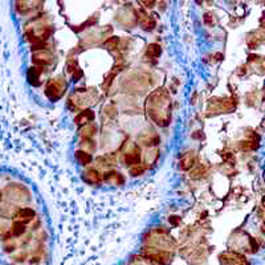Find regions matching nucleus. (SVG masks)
Listing matches in <instances>:
<instances>
[{
	"mask_svg": "<svg viewBox=\"0 0 265 265\" xmlns=\"http://www.w3.org/2000/svg\"><path fill=\"white\" fill-rule=\"evenodd\" d=\"M81 77H82V72H81V69H79V68H77L75 72V75H73V79L79 80V79H81Z\"/></svg>",
	"mask_w": 265,
	"mask_h": 265,
	"instance_id": "23",
	"label": "nucleus"
},
{
	"mask_svg": "<svg viewBox=\"0 0 265 265\" xmlns=\"http://www.w3.org/2000/svg\"><path fill=\"white\" fill-rule=\"evenodd\" d=\"M93 119H94V113L92 110H84L76 117L75 121L77 125H84L89 121H93Z\"/></svg>",
	"mask_w": 265,
	"mask_h": 265,
	"instance_id": "11",
	"label": "nucleus"
},
{
	"mask_svg": "<svg viewBox=\"0 0 265 265\" xmlns=\"http://www.w3.org/2000/svg\"><path fill=\"white\" fill-rule=\"evenodd\" d=\"M204 166H198L196 168H194L192 170V172H191V178H194V179H198V178H200L202 175H204Z\"/></svg>",
	"mask_w": 265,
	"mask_h": 265,
	"instance_id": "19",
	"label": "nucleus"
},
{
	"mask_svg": "<svg viewBox=\"0 0 265 265\" xmlns=\"http://www.w3.org/2000/svg\"><path fill=\"white\" fill-rule=\"evenodd\" d=\"M261 207L265 210V194L263 195V198H261Z\"/></svg>",
	"mask_w": 265,
	"mask_h": 265,
	"instance_id": "27",
	"label": "nucleus"
},
{
	"mask_svg": "<svg viewBox=\"0 0 265 265\" xmlns=\"http://www.w3.org/2000/svg\"><path fill=\"white\" fill-rule=\"evenodd\" d=\"M179 221H181V220H179V217H178V216H171V217H170V223H171L172 225H178V224H179Z\"/></svg>",
	"mask_w": 265,
	"mask_h": 265,
	"instance_id": "24",
	"label": "nucleus"
},
{
	"mask_svg": "<svg viewBox=\"0 0 265 265\" xmlns=\"http://www.w3.org/2000/svg\"><path fill=\"white\" fill-rule=\"evenodd\" d=\"M260 231H261V234L264 235L265 236V220L263 221V223H261V225H260Z\"/></svg>",
	"mask_w": 265,
	"mask_h": 265,
	"instance_id": "25",
	"label": "nucleus"
},
{
	"mask_svg": "<svg viewBox=\"0 0 265 265\" xmlns=\"http://www.w3.org/2000/svg\"><path fill=\"white\" fill-rule=\"evenodd\" d=\"M132 265H154V263L145 256H132Z\"/></svg>",
	"mask_w": 265,
	"mask_h": 265,
	"instance_id": "17",
	"label": "nucleus"
},
{
	"mask_svg": "<svg viewBox=\"0 0 265 265\" xmlns=\"http://www.w3.org/2000/svg\"><path fill=\"white\" fill-rule=\"evenodd\" d=\"M194 162H195V157L194 154H187L183 157V159L181 160V168L182 170H185V171H187V170H190L192 166H194Z\"/></svg>",
	"mask_w": 265,
	"mask_h": 265,
	"instance_id": "13",
	"label": "nucleus"
},
{
	"mask_svg": "<svg viewBox=\"0 0 265 265\" xmlns=\"http://www.w3.org/2000/svg\"><path fill=\"white\" fill-rule=\"evenodd\" d=\"M26 224L24 223H22V221H18V220H15L12 223V227L9 228V232H11V236H12V240L13 238H22L23 235L26 234ZM11 240V241H12Z\"/></svg>",
	"mask_w": 265,
	"mask_h": 265,
	"instance_id": "8",
	"label": "nucleus"
},
{
	"mask_svg": "<svg viewBox=\"0 0 265 265\" xmlns=\"http://www.w3.org/2000/svg\"><path fill=\"white\" fill-rule=\"evenodd\" d=\"M150 118L158 126H167L171 121V101L164 89H158L147 100Z\"/></svg>",
	"mask_w": 265,
	"mask_h": 265,
	"instance_id": "1",
	"label": "nucleus"
},
{
	"mask_svg": "<svg viewBox=\"0 0 265 265\" xmlns=\"http://www.w3.org/2000/svg\"><path fill=\"white\" fill-rule=\"evenodd\" d=\"M143 4H146V7H153L154 5V1H142Z\"/></svg>",
	"mask_w": 265,
	"mask_h": 265,
	"instance_id": "26",
	"label": "nucleus"
},
{
	"mask_svg": "<svg viewBox=\"0 0 265 265\" xmlns=\"http://www.w3.org/2000/svg\"><path fill=\"white\" fill-rule=\"evenodd\" d=\"M260 141H256V139H245V141L238 142V147L244 151H251V150H257L259 149V143Z\"/></svg>",
	"mask_w": 265,
	"mask_h": 265,
	"instance_id": "10",
	"label": "nucleus"
},
{
	"mask_svg": "<svg viewBox=\"0 0 265 265\" xmlns=\"http://www.w3.org/2000/svg\"><path fill=\"white\" fill-rule=\"evenodd\" d=\"M141 26L143 29H146V31H150V29H153V28L155 26V22L154 20H151L150 16H147V15H145V13H142Z\"/></svg>",
	"mask_w": 265,
	"mask_h": 265,
	"instance_id": "15",
	"label": "nucleus"
},
{
	"mask_svg": "<svg viewBox=\"0 0 265 265\" xmlns=\"http://www.w3.org/2000/svg\"><path fill=\"white\" fill-rule=\"evenodd\" d=\"M125 162L128 166H138L139 162H141V153L138 151V149L135 147V150L134 151H129L125 154Z\"/></svg>",
	"mask_w": 265,
	"mask_h": 265,
	"instance_id": "7",
	"label": "nucleus"
},
{
	"mask_svg": "<svg viewBox=\"0 0 265 265\" xmlns=\"http://www.w3.org/2000/svg\"><path fill=\"white\" fill-rule=\"evenodd\" d=\"M86 177H88V182H90V183H100L102 179L100 172L96 171V170H89L86 172Z\"/></svg>",
	"mask_w": 265,
	"mask_h": 265,
	"instance_id": "18",
	"label": "nucleus"
},
{
	"mask_svg": "<svg viewBox=\"0 0 265 265\" xmlns=\"http://www.w3.org/2000/svg\"><path fill=\"white\" fill-rule=\"evenodd\" d=\"M160 53H162V49H160V47H159L158 44H150L147 51H146V54H147L149 57H159Z\"/></svg>",
	"mask_w": 265,
	"mask_h": 265,
	"instance_id": "16",
	"label": "nucleus"
},
{
	"mask_svg": "<svg viewBox=\"0 0 265 265\" xmlns=\"http://www.w3.org/2000/svg\"><path fill=\"white\" fill-rule=\"evenodd\" d=\"M104 179L107 182H110L114 179L115 183L117 185H122L124 183V178H122V175L121 174H118V172H115V171H109V172H106L105 175H104Z\"/></svg>",
	"mask_w": 265,
	"mask_h": 265,
	"instance_id": "14",
	"label": "nucleus"
},
{
	"mask_svg": "<svg viewBox=\"0 0 265 265\" xmlns=\"http://www.w3.org/2000/svg\"><path fill=\"white\" fill-rule=\"evenodd\" d=\"M118 44H119V37H111V39H109L106 41V47L109 49L118 48Z\"/></svg>",
	"mask_w": 265,
	"mask_h": 265,
	"instance_id": "20",
	"label": "nucleus"
},
{
	"mask_svg": "<svg viewBox=\"0 0 265 265\" xmlns=\"http://www.w3.org/2000/svg\"><path fill=\"white\" fill-rule=\"evenodd\" d=\"M43 72V68L41 66H35V68H31L28 71V81L31 82L32 85L35 86H39L40 85V75Z\"/></svg>",
	"mask_w": 265,
	"mask_h": 265,
	"instance_id": "9",
	"label": "nucleus"
},
{
	"mask_svg": "<svg viewBox=\"0 0 265 265\" xmlns=\"http://www.w3.org/2000/svg\"><path fill=\"white\" fill-rule=\"evenodd\" d=\"M143 171H145V168L142 167V166H139V164L130 168V174H132V177H138V175H142V174H143Z\"/></svg>",
	"mask_w": 265,
	"mask_h": 265,
	"instance_id": "21",
	"label": "nucleus"
},
{
	"mask_svg": "<svg viewBox=\"0 0 265 265\" xmlns=\"http://www.w3.org/2000/svg\"><path fill=\"white\" fill-rule=\"evenodd\" d=\"M76 158H77V160H79L82 166H86V164H89L92 162V155L89 154L88 151L82 150L76 151Z\"/></svg>",
	"mask_w": 265,
	"mask_h": 265,
	"instance_id": "12",
	"label": "nucleus"
},
{
	"mask_svg": "<svg viewBox=\"0 0 265 265\" xmlns=\"http://www.w3.org/2000/svg\"><path fill=\"white\" fill-rule=\"evenodd\" d=\"M142 256L153 261L154 264L167 265L171 263L172 253H170L166 249H159V248H143L142 249Z\"/></svg>",
	"mask_w": 265,
	"mask_h": 265,
	"instance_id": "2",
	"label": "nucleus"
},
{
	"mask_svg": "<svg viewBox=\"0 0 265 265\" xmlns=\"http://www.w3.org/2000/svg\"><path fill=\"white\" fill-rule=\"evenodd\" d=\"M35 217V211L31 210V208H22V210H19L16 212V215H15V220L22 221L24 224L26 223H29Z\"/></svg>",
	"mask_w": 265,
	"mask_h": 265,
	"instance_id": "6",
	"label": "nucleus"
},
{
	"mask_svg": "<svg viewBox=\"0 0 265 265\" xmlns=\"http://www.w3.org/2000/svg\"><path fill=\"white\" fill-rule=\"evenodd\" d=\"M65 92V84L60 80H49L47 88H45V94L48 96L49 100L57 101L58 98L62 97V94Z\"/></svg>",
	"mask_w": 265,
	"mask_h": 265,
	"instance_id": "4",
	"label": "nucleus"
},
{
	"mask_svg": "<svg viewBox=\"0 0 265 265\" xmlns=\"http://www.w3.org/2000/svg\"><path fill=\"white\" fill-rule=\"evenodd\" d=\"M204 23H206V24H210V26H211L212 24V15L210 12L208 13H206V15H204Z\"/></svg>",
	"mask_w": 265,
	"mask_h": 265,
	"instance_id": "22",
	"label": "nucleus"
},
{
	"mask_svg": "<svg viewBox=\"0 0 265 265\" xmlns=\"http://www.w3.org/2000/svg\"><path fill=\"white\" fill-rule=\"evenodd\" d=\"M221 265H251L243 253L236 251H225L219 256Z\"/></svg>",
	"mask_w": 265,
	"mask_h": 265,
	"instance_id": "3",
	"label": "nucleus"
},
{
	"mask_svg": "<svg viewBox=\"0 0 265 265\" xmlns=\"http://www.w3.org/2000/svg\"><path fill=\"white\" fill-rule=\"evenodd\" d=\"M263 44V39H261V31H252L247 35V45L249 49H257Z\"/></svg>",
	"mask_w": 265,
	"mask_h": 265,
	"instance_id": "5",
	"label": "nucleus"
}]
</instances>
